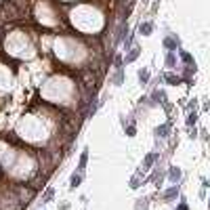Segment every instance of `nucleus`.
<instances>
[{
	"mask_svg": "<svg viewBox=\"0 0 210 210\" xmlns=\"http://www.w3.org/2000/svg\"><path fill=\"white\" fill-rule=\"evenodd\" d=\"M86 160H88V149H84L80 155V164H78V172L84 175V170H86Z\"/></svg>",
	"mask_w": 210,
	"mask_h": 210,
	"instance_id": "1",
	"label": "nucleus"
},
{
	"mask_svg": "<svg viewBox=\"0 0 210 210\" xmlns=\"http://www.w3.org/2000/svg\"><path fill=\"white\" fill-rule=\"evenodd\" d=\"M80 183H82V172H78V175H71V179H70V187H71V189L80 187Z\"/></svg>",
	"mask_w": 210,
	"mask_h": 210,
	"instance_id": "2",
	"label": "nucleus"
},
{
	"mask_svg": "<svg viewBox=\"0 0 210 210\" xmlns=\"http://www.w3.org/2000/svg\"><path fill=\"white\" fill-rule=\"evenodd\" d=\"M139 30H141V34L149 36V34H151V30H153V25H151V23H141V27H139Z\"/></svg>",
	"mask_w": 210,
	"mask_h": 210,
	"instance_id": "3",
	"label": "nucleus"
},
{
	"mask_svg": "<svg viewBox=\"0 0 210 210\" xmlns=\"http://www.w3.org/2000/svg\"><path fill=\"white\" fill-rule=\"evenodd\" d=\"M53 196H55V189H53V187H48L46 191H44V196H42V202H50Z\"/></svg>",
	"mask_w": 210,
	"mask_h": 210,
	"instance_id": "4",
	"label": "nucleus"
},
{
	"mask_svg": "<svg viewBox=\"0 0 210 210\" xmlns=\"http://www.w3.org/2000/svg\"><path fill=\"white\" fill-rule=\"evenodd\" d=\"M168 176H170V181H179V179H181V170H179V168H172Z\"/></svg>",
	"mask_w": 210,
	"mask_h": 210,
	"instance_id": "5",
	"label": "nucleus"
},
{
	"mask_svg": "<svg viewBox=\"0 0 210 210\" xmlns=\"http://www.w3.org/2000/svg\"><path fill=\"white\" fill-rule=\"evenodd\" d=\"M137 57H139V48H132V50H130V55L126 57V63H130V61H135Z\"/></svg>",
	"mask_w": 210,
	"mask_h": 210,
	"instance_id": "6",
	"label": "nucleus"
},
{
	"mask_svg": "<svg viewBox=\"0 0 210 210\" xmlns=\"http://www.w3.org/2000/svg\"><path fill=\"white\" fill-rule=\"evenodd\" d=\"M139 80L145 84V82L149 80V71H147V70H141V71H139Z\"/></svg>",
	"mask_w": 210,
	"mask_h": 210,
	"instance_id": "7",
	"label": "nucleus"
},
{
	"mask_svg": "<svg viewBox=\"0 0 210 210\" xmlns=\"http://www.w3.org/2000/svg\"><path fill=\"white\" fill-rule=\"evenodd\" d=\"M176 193H179V189H176V187H172V189H168V191L164 193V198H166V200H170V198H175Z\"/></svg>",
	"mask_w": 210,
	"mask_h": 210,
	"instance_id": "8",
	"label": "nucleus"
},
{
	"mask_svg": "<svg viewBox=\"0 0 210 210\" xmlns=\"http://www.w3.org/2000/svg\"><path fill=\"white\" fill-rule=\"evenodd\" d=\"M155 160H158V153H151V155H147V158H145V166H151Z\"/></svg>",
	"mask_w": 210,
	"mask_h": 210,
	"instance_id": "9",
	"label": "nucleus"
},
{
	"mask_svg": "<svg viewBox=\"0 0 210 210\" xmlns=\"http://www.w3.org/2000/svg\"><path fill=\"white\" fill-rule=\"evenodd\" d=\"M155 132H158L160 137H166V132H168V126H160V128L155 130Z\"/></svg>",
	"mask_w": 210,
	"mask_h": 210,
	"instance_id": "10",
	"label": "nucleus"
},
{
	"mask_svg": "<svg viewBox=\"0 0 210 210\" xmlns=\"http://www.w3.org/2000/svg\"><path fill=\"white\" fill-rule=\"evenodd\" d=\"M164 44H166V46H168V48L176 46V42H175V40H172V38H166V40H164Z\"/></svg>",
	"mask_w": 210,
	"mask_h": 210,
	"instance_id": "11",
	"label": "nucleus"
},
{
	"mask_svg": "<svg viewBox=\"0 0 210 210\" xmlns=\"http://www.w3.org/2000/svg\"><path fill=\"white\" fill-rule=\"evenodd\" d=\"M166 63H168V65H175V55H172V53H168V57H166Z\"/></svg>",
	"mask_w": 210,
	"mask_h": 210,
	"instance_id": "12",
	"label": "nucleus"
},
{
	"mask_svg": "<svg viewBox=\"0 0 210 210\" xmlns=\"http://www.w3.org/2000/svg\"><path fill=\"white\" fill-rule=\"evenodd\" d=\"M166 80L170 82V84H175V82H179V78H175V76H166Z\"/></svg>",
	"mask_w": 210,
	"mask_h": 210,
	"instance_id": "13",
	"label": "nucleus"
},
{
	"mask_svg": "<svg viewBox=\"0 0 210 210\" xmlns=\"http://www.w3.org/2000/svg\"><path fill=\"white\" fill-rule=\"evenodd\" d=\"M181 57H183V61H187V63H191V57H189L187 53H181Z\"/></svg>",
	"mask_w": 210,
	"mask_h": 210,
	"instance_id": "14",
	"label": "nucleus"
},
{
	"mask_svg": "<svg viewBox=\"0 0 210 210\" xmlns=\"http://www.w3.org/2000/svg\"><path fill=\"white\" fill-rule=\"evenodd\" d=\"M193 122H196V114H191V116H189V120H187V124H193Z\"/></svg>",
	"mask_w": 210,
	"mask_h": 210,
	"instance_id": "15",
	"label": "nucleus"
},
{
	"mask_svg": "<svg viewBox=\"0 0 210 210\" xmlns=\"http://www.w3.org/2000/svg\"><path fill=\"white\" fill-rule=\"evenodd\" d=\"M126 132H128L130 137H132V135H135V126H128V128H126Z\"/></svg>",
	"mask_w": 210,
	"mask_h": 210,
	"instance_id": "16",
	"label": "nucleus"
},
{
	"mask_svg": "<svg viewBox=\"0 0 210 210\" xmlns=\"http://www.w3.org/2000/svg\"><path fill=\"white\" fill-rule=\"evenodd\" d=\"M179 210H187V206H185V204H181V206H179Z\"/></svg>",
	"mask_w": 210,
	"mask_h": 210,
	"instance_id": "17",
	"label": "nucleus"
}]
</instances>
